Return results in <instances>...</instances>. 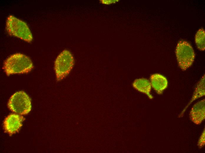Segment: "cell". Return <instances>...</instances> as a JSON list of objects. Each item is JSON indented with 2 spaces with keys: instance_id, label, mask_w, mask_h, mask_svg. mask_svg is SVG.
<instances>
[{
  "instance_id": "obj_1",
  "label": "cell",
  "mask_w": 205,
  "mask_h": 153,
  "mask_svg": "<svg viewBox=\"0 0 205 153\" xmlns=\"http://www.w3.org/2000/svg\"><path fill=\"white\" fill-rule=\"evenodd\" d=\"M33 67V63L28 56L17 53L11 55L5 61L3 69L9 76L16 74L27 73Z\"/></svg>"
},
{
  "instance_id": "obj_10",
  "label": "cell",
  "mask_w": 205,
  "mask_h": 153,
  "mask_svg": "<svg viewBox=\"0 0 205 153\" xmlns=\"http://www.w3.org/2000/svg\"><path fill=\"white\" fill-rule=\"evenodd\" d=\"M132 86L138 91L146 94L150 99L153 98L151 94V86L148 79L144 78L137 79L133 83Z\"/></svg>"
},
{
  "instance_id": "obj_8",
  "label": "cell",
  "mask_w": 205,
  "mask_h": 153,
  "mask_svg": "<svg viewBox=\"0 0 205 153\" xmlns=\"http://www.w3.org/2000/svg\"><path fill=\"white\" fill-rule=\"evenodd\" d=\"M150 79L151 87L158 94H162L168 85L166 78L160 74H155L151 76Z\"/></svg>"
},
{
  "instance_id": "obj_13",
  "label": "cell",
  "mask_w": 205,
  "mask_h": 153,
  "mask_svg": "<svg viewBox=\"0 0 205 153\" xmlns=\"http://www.w3.org/2000/svg\"><path fill=\"white\" fill-rule=\"evenodd\" d=\"M100 2L104 4H115L120 1L119 0H101Z\"/></svg>"
},
{
  "instance_id": "obj_12",
  "label": "cell",
  "mask_w": 205,
  "mask_h": 153,
  "mask_svg": "<svg viewBox=\"0 0 205 153\" xmlns=\"http://www.w3.org/2000/svg\"><path fill=\"white\" fill-rule=\"evenodd\" d=\"M205 129L202 132L200 137L197 143V146L199 149H200L203 147L205 144Z\"/></svg>"
},
{
  "instance_id": "obj_9",
  "label": "cell",
  "mask_w": 205,
  "mask_h": 153,
  "mask_svg": "<svg viewBox=\"0 0 205 153\" xmlns=\"http://www.w3.org/2000/svg\"><path fill=\"white\" fill-rule=\"evenodd\" d=\"M205 95V74H204L197 83L191 99L186 106L180 114L178 116L179 117H181L183 116L187 108L193 101L196 99L204 96Z\"/></svg>"
},
{
  "instance_id": "obj_11",
  "label": "cell",
  "mask_w": 205,
  "mask_h": 153,
  "mask_svg": "<svg viewBox=\"0 0 205 153\" xmlns=\"http://www.w3.org/2000/svg\"><path fill=\"white\" fill-rule=\"evenodd\" d=\"M205 32L203 28L197 31L195 37V42L197 48L201 51H204L205 49Z\"/></svg>"
},
{
  "instance_id": "obj_4",
  "label": "cell",
  "mask_w": 205,
  "mask_h": 153,
  "mask_svg": "<svg viewBox=\"0 0 205 153\" xmlns=\"http://www.w3.org/2000/svg\"><path fill=\"white\" fill-rule=\"evenodd\" d=\"M175 53L179 66L185 71L192 65L195 58L194 50L187 41L181 40L178 42Z\"/></svg>"
},
{
  "instance_id": "obj_3",
  "label": "cell",
  "mask_w": 205,
  "mask_h": 153,
  "mask_svg": "<svg viewBox=\"0 0 205 153\" xmlns=\"http://www.w3.org/2000/svg\"><path fill=\"white\" fill-rule=\"evenodd\" d=\"M74 63V57L68 50H64L59 54L54 63V69L57 81L62 80L69 74Z\"/></svg>"
},
{
  "instance_id": "obj_5",
  "label": "cell",
  "mask_w": 205,
  "mask_h": 153,
  "mask_svg": "<svg viewBox=\"0 0 205 153\" xmlns=\"http://www.w3.org/2000/svg\"><path fill=\"white\" fill-rule=\"evenodd\" d=\"M7 106L11 111L15 114L25 115L31 111L32 108L31 99L24 91L17 92L10 98Z\"/></svg>"
},
{
  "instance_id": "obj_6",
  "label": "cell",
  "mask_w": 205,
  "mask_h": 153,
  "mask_svg": "<svg viewBox=\"0 0 205 153\" xmlns=\"http://www.w3.org/2000/svg\"><path fill=\"white\" fill-rule=\"evenodd\" d=\"M24 118L20 115L11 114L4 119V128L5 132L10 135L18 132L22 126Z\"/></svg>"
},
{
  "instance_id": "obj_7",
  "label": "cell",
  "mask_w": 205,
  "mask_h": 153,
  "mask_svg": "<svg viewBox=\"0 0 205 153\" xmlns=\"http://www.w3.org/2000/svg\"><path fill=\"white\" fill-rule=\"evenodd\" d=\"M205 99L196 103L192 107L189 113L191 120L196 124H201L205 119Z\"/></svg>"
},
{
  "instance_id": "obj_2",
  "label": "cell",
  "mask_w": 205,
  "mask_h": 153,
  "mask_svg": "<svg viewBox=\"0 0 205 153\" xmlns=\"http://www.w3.org/2000/svg\"><path fill=\"white\" fill-rule=\"evenodd\" d=\"M6 29L9 35L18 37L28 42L33 40V36L27 24L13 15L7 17Z\"/></svg>"
}]
</instances>
